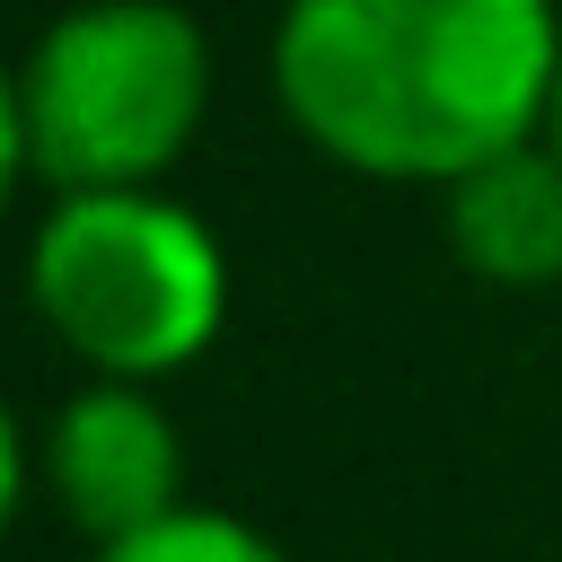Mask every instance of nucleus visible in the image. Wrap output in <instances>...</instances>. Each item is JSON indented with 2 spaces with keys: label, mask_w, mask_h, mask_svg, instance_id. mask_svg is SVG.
<instances>
[{
  "label": "nucleus",
  "mask_w": 562,
  "mask_h": 562,
  "mask_svg": "<svg viewBox=\"0 0 562 562\" xmlns=\"http://www.w3.org/2000/svg\"><path fill=\"white\" fill-rule=\"evenodd\" d=\"M553 0H290L272 79L316 149L360 176H465L544 132Z\"/></svg>",
  "instance_id": "1"
},
{
  "label": "nucleus",
  "mask_w": 562,
  "mask_h": 562,
  "mask_svg": "<svg viewBox=\"0 0 562 562\" xmlns=\"http://www.w3.org/2000/svg\"><path fill=\"white\" fill-rule=\"evenodd\" d=\"M26 290L44 325L105 378H167L228 316V263L211 228L149 184L61 193L35 237Z\"/></svg>",
  "instance_id": "2"
},
{
  "label": "nucleus",
  "mask_w": 562,
  "mask_h": 562,
  "mask_svg": "<svg viewBox=\"0 0 562 562\" xmlns=\"http://www.w3.org/2000/svg\"><path fill=\"white\" fill-rule=\"evenodd\" d=\"M211 53L184 9L167 0H97L44 26L18 79L26 167L61 193L149 184L202 123Z\"/></svg>",
  "instance_id": "3"
},
{
  "label": "nucleus",
  "mask_w": 562,
  "mask_h": 562,
  "mask_svg": "<svg viewBox=\"0 0 562 562\" xmlns=\"http://www.w3.org/2000/svg\"><path fill=\"white\" fill-rule=\"evenodd\" d=\"M53 492L61 509L97 536V544H123L140 527H158L184 483V457H176V430L167 413L140 395V378H114V386H88L61 422H53Z\"/></svg>",
  "instance_id": "4"
},
{
  "label": "nucleus",
  "mask_w": 562,
  "mask_h": 562,
  "mask_svg": "<svg viewBox=\"0 0 562 562\" xmlns=\"http://www.w3.org/2000/svg\"><path fill=\"white\" fill-rule=\"evenodd\" d=\"M448 237L483 281H553L562 272V158L518 140L448 184Z\"/></svg>",
  "instance_id": "5"
},
{
  "label": "nucleus",
  "mask_w": 562,
  "mask_h": 562,
  "mask_svg": "<svg viewBox=\"0 0 562 562\" xmlns=\"http://www.w3.org/2000/svg\"><path fill=\"white\" fill-rule=\"evenodd\" d=\"M105 562H281V553L228 509H167L158 527L105 544Z\"/></svg>",
  "instance_id": "6"
},
{
  "label": "nucleus",
  "mask_w": 562,
  "mask_h": 562,
  "mask_svg": "<svg viewBox=\"0 0 562 562\" xmlns=\"http://www.w3.org/2000/svg\"><path fill=\"white\" fill-rule=\"evenodd\" d=\"M18 167H26V114H18V79H0V202H9Z\"/></svg>",
  "instance_id": "7"
},
{
  "label": "nucleus",
  "mask_w": 562,
  "mask_h": 562,
  "mask_svg": "<svg viewBox=\"0 0 562 562\" xmlns=\"http://www.w3.org/2000/svg\"><path fill=\"white\" fill-rule=\"evenodd\" d=\"M18 483H26V457H18V430H9V413H0V527H9V509H18Z\"/></svg>",
  "instance_id": "8"
},
{
  "label": "nucleus",
  "mask_w": 562,
  "mask_h": 562,
  "mask_svg": "<svg viewBox=\"0 0 562 562\" xmlns=\"http://www.w3.org/2000/svg\"><path fill=\"white\" fill-rule=\"evenodd\" d=\"M553 158H562V70H553V97H544V132H536Z\"/></svg>",
  "instance_id": "9"
}]
</instances>
